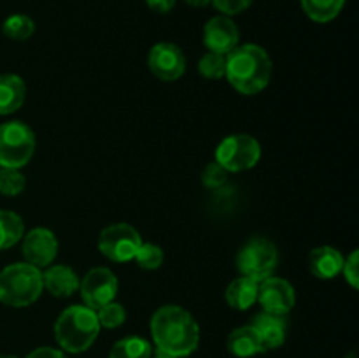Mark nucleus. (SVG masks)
I'll list each match as a JSON object with an SVG mask.
<instances>
[{
  "instance_id": "1",
  "label": "nucleus",
  "mask_w": 359,
  "mask_h": 358,
  "mask_svg": "<svg viewBox=\"0 0 359 358\" xmlns=\"http://www.w3.org/2000/svg\"><path fill=\"white\" fill-rule=\"evenodd\" d=\"M151 336L160 353L189 357L198 347L200 329L191 312L181 305H163L151 318Z\"/></svg>"
},
{
  "instance_id": "2",
  "label": "nucleus",
  "mask_w": 359,
  "mask_h": 358,
  "mask_svg": "<svg viewBox=\"0 0 359 358\" xmlns=\"http://www.w3.org/2000/svg\"><path fill=\"white\" fill-rule=\"evenodd\" d=\"M224 77L238 93L256 95L269 86L272 77V60L262 46H237L226 55Z\"/></svg>"
},
{
  "instance_id": "3",
  "label": "nucleus",
  "mask_w": 359,
  "mask_h": 358,
  "mask_svg": "<svg viewBox=\"0 0 359 358\" xmlns=\"http://www.w3.org/2000/svg\"><path fill=\"white\" fill-rule=\"evenodd\" d=\"M100 329L97 311L86 305H70L56 319L55 337L67 353H83L97 340Z\"/></svg>"
},
{
  "instance_id": "4",
  "label": "nucleus",
  "mask_w": 359,
  "mask_h": 358,
  "mask_svg": "<svg viewBox=\"0 0 359 358\" xmlns=\"http://www.w3.org/2000/svg\"><path fill=\"white\" fill-rule=\"evenodd\" d=\"M42 290V270L30 263H13L0 272V302L9 307H28Z\"/></svg>"
},
{
  "instance_id": "5",
  "label": "nucleus",
  "mask_w": 359,
  "mask_h": 358,
  "mask_svg": "<svg viewBox=\"0 0 359 358\" xmlns=\"http://www.w3.org/2000/svg\"><path fill=\"white\" fill-rule=\"evenodd\" d=\"M35 151V135L23 121L0 125V167L21 168L32 160Z\"/></svg>"
},
{
  "instance_id": "6",
  "label": "nucleus",
  "mask_w": 359,
  "mask_h": 358,
  "mask_svg": "<svg viewBox=\"0 0 359 358\" xmlns=\"http://www.w3.org/2000/svg\"><path fill=\"white\" fill-rule=\"evenodd\" d=\"M277 263H279V251L276 244L265 237H252L242 246L237 255L238 272L258 283L273 276Z\"/></svg>"
},
{
  "instance_id": "7",
  "label": "nucleus",
  "mask_w": 359,
  "mask_h": 358,
  "mask_svg": "<svg viewBox=\"0 0 359 358\" xmlns=\"http://www.w3.org/2000/svg\"><path fill=\"white\" fill-rule=\"evenodd\" d=\"M262 158V146L248 133L228 135L217 144L216 161L228 172H244L255 167Z\"/></svg>"
},
{
  "instance_id": "8",
  "label": "nucleus",
  "mask_w": 359,
  "mask_h": 358,
  "mask_svg": "<svg viewBox=\"0 0 359 358\" xmlns=\"http://www.w3.org/2000/svg\"><path fill=\"white\" fill-rule=\"evenodd\" d=\"M142 244L139 230L128 223H112L98 235V249L105 258L116 263H125L135 258Z\"/></svg>"
},
{
  "instance_id": "9",
  "label": "nucleus",
  "mask_w": 359,
  "mask_h": 358,
  "mask_svg": "<svg viewBox=\"0 0 359 358\" xmlns=\"http://www.w3.org/2000/svg\"><path fill=\"white\" fill-rule=\"evenodd\" d=\"M79 291L84 305L98 311L109 302H114L118 295V279L107 267H95L79 281Z\"/></svg>"
},
{
  "instance_id": "10",
  "label": "nucleus",
  "mask_w": 359,
  "mask_h": 358,
  "mask_svg": "<svg viewBox=\"0 0 359 358\" xmlns=\"http://www.w3.org/2000/svg\"><path fill=\"white\" fill-rule=\"evenodd\" d=\"M258 302L263 307V312L286 316L294 307L297 295H294V288L290 281L270 276L259 283Z\"/></svg>"
},
{
  "instance_id": "11",
  "label": "nucleus",
  "mask_w": 359,
  "mask_h": 358,
  "mask_svg": "<svg viewBox=\"0 0 359 358\" xmlns=\"http://www.w3.org/2000/svg\"><path fill=\"white\" fill-rule=\"evenodd\" d=\"M151 72L161 81H177L186 70V56L177 44L158 42L147 56Z\"/></svg>"
},
{
  "instance_id": "12",
  "label": "nucleus",
  "mask_w": 359,
  "mask_h": 358,
  "mask_svg": "<svg viewBox=\"0 0 359 358\" xmlns=\"http://www.w3.org/2000/svg\"><path fill=\"white\" fill-rule=\"evenodd\" d=\"M21 251L27 263L42 270L55 262L58 255V241L48 228H34L27 235H23Z\"/></svg>"
},
{
  "instance_id": "13",
  "label": "nucleus",
  "mask_w": 359,
  "mask_h": 358,
  "mask_svg": "<svg viewBox=\"0 0 359 358\" xmlns=\"http://www.w3.org/2000/svg\"><path fill=\"white\" fill-rule=\"evenodd\" d=\"M241 32L230 16H216L203 27V44L207 49L219 55H228L238 46Z\"/></svg>"
},
{
  "instance_id": "14",
  "label": "nucleus",
  "mask_w": 359,
  "mask_h": 358,
  "mask_svg": "<svg viewBox=\"0 0 359 358\" xmlns=\"http://www.w3.org/2000/svg\"><path fill=\"white\" fill-rule=\"evenodd\" d=\"M344 255L333 246H319L309 255V269L319 279H333L342 272Z\"/></svg>"
},
{
  "instance_id": "15",
  "label": "nucleus",
  "mask_w": 359,
  "mask_h": 358,
  "mask_svg": "<svg viewBox=\"0 0 359 358\" xmlns=\"http://www.w3.org/2000/svg\"><path fill=\"white\" fill-rule=\"evenodd\" d=\"M42 284L51 295L65 298L79 290V277L67 265H49L42 272Z\"/></svg>"
},
{
  "instance_id": "16",
  "label": "nucleus",
  "mask_w": 359,
  "mask_h": 358,
  "mask_svg": "<svg viewBox=\"0 0 359 358\" xmlns=\"http://www.w3.org/2000/svg\"><path fill=\"white\" fill-rule=\"evenodd\" d=\"M252 326H255V330L258 332L265 351L277 350V347L283 346L284 340H286L287 323L286 319H284V316L262 312V314L255 316Z\"/></svg>"
},
{
  "instance_id": "17",
  "label": "nucleus",
  "mask_w": 359,
  "mask_h": 358,
  "mask_svg": "<svg viewBox=\"0 0 359 358\" xmlns=\"http://www.w3.org/2000/svg\"><path fill=\"white\" fill-rule=\"evenodd\" d=\"M226 346L228 351L238 358H251L265 351L262 339H259L258 332L252 325H244L231 330V333L228 336Z\"/></svg>"
},
{
  "instance_id": "18",
  "label": "nucleus",
  "mask_w": 359,
  "mask_h": 358,
  "mask_svg": "<svg viewBox=\"0 0 359 358\" xmlns=\"http://www.w3.org/2000/svg\"><path fill=\"white\" fill-rule=\"evenodd\" d=\"M27 86L25 81L16 74L0 76V116L16 112L25 104Z\"/></svg>"
},
{
  "instance_id": "19",
  "label": "nucleus",
  "mask_w": 359,
  "mask_h": 358,
  "mask_svg": "<svg viewBox=\"0 0 359 358\" xmlns=\"http://www.w3.org/2000/svg\"><path fill=\"white\" fill-rule=\"evenodd\" d=\"M258 281L245 276L237 277V279L228 284L226 293H224L228 305L238 309V311H248L249 307H252L258 302Z\"/></svg>"
},
{
  "instance_id": "20",
  "label": "nucleus",
  "mask_w": 359,
  "mask_h": 358,
  "mask_svg": "<svg viewBox=\"0 0 359 358\" xmlns=\"http://www.w3.org/2000/svg\"><path fill=\"white\" fill-rule=\"evenodd\" d=\"M25 223L20 214L13 211H0V249L13 248L23 239Z\"/></svg>"
},
{
  "instance_id": "21",
  "label": "nucleus",
  "mask_w": 359,
  "mask_h": 358,
  "mask_svg": "<svg viewBox=\"0 0 359 358\" xmlns=\"http://www.w3.org/2000/svg\"><path fill=\"white\" fill-rule=\"evenodd\" d=\"M153 357V347L149 340L139 336H130L118 340L112 346L109 358H151Z\"/></svg>"
},
{
  "instance_id": "22",
  "label": "nucleus",
  "mask_w": 359,
  "mask_h": 358,
  "mask_svg": "<svg viewBox=\"0 0 359 358\" xmlns=\"http://www.w3.org/2000/svg\"><path fill=\"white\" fill-rule=\"evenodd\" d=\"M300 2L305 14L312 21L328 23V21L335 20L339 16L346 0H300Z\"/></svg>"
},
{
  "instance_id": "23",
  "label": "nucleus",
  "mask_w": 359,
  "mask_h": 358,
  "mask_svg": "<svg viewBox=\"0 0 359 358\" xmlns=\"http://www.w3.org/2000/svg\"><path fill=\"white\" fill-rule=\"evenodd\" d=\"M2 32L6 37L13 39V41H27L34 35L35 23L30 16L25 14H13L7 18L2 25Z\"/></svg>"
},
{
  "instance_id": "24",
  "label": "nucleus",
  "mask_w": 359,
  "mask_h": 358,
  "mask_svg": "<svg viewBox=\"0 0 359 358\" xmlns=\"http://www.w3.org/2000/svg\"><path fill=\"white\" fill-rule=\"evenodd\" d=\"M198 72L207 79H221L226 72V55L219 53H205L198 62Z\"/></svg>"
},
{
  "instance_id": "25",
  "label": "nucleus",
  "mask_w": 359,
  "mask_h": 358,
  "mask_svg": "<svg viewBox=\"0 0 359 358\" xmlns=\"http://www.w3.org/2000/svg\"><path fill=\"white\" fill-rule=\"evenodd\" d=\"M133 260H137L140 269L156 270L160 269L161 263H163L165 255H163V249H161L158 244H153V242H142Z\"/></svg>"
},
{
  "instance_id": "26",
  "label": "nucleus",
  "mask_w": 359,
  "mask_h": 358,
  "mask_svg": "<svg viewBox=\"0 0 359 358\" xmlns=\"http://www.w3.org/2000/svg\"><path fill=\"white\" fill-rule=\"evenodd\" d=\"M25 190V175L20 168L0 167V193L6 197H16Z\"/></svg>"
},
{
  "instance_id": "27",
  "label": "nucleus",
  "mask_w": 359,
  "mask_h": 358,
  "mask_svg": "<svg viewBox=\"0 0 359 358\" xmlns=\"http://www.w3.org/2000/svg\"><path fill=\"white\" fill-rule=\"evenodd\" d=\"M97 318L100 326H104V329H118V326H121L125 323L126 311L118 302H109L104 307L98 309Z\"/></svg>"
},
{
  "instance_id": "28",
  "label": "nucleus",
  "mask_w": 359,
  "mask_h": 358,
  "mask_svg": "<svg viewBox=\"0 0 359 358\" xmlns=\"http://www.w3.org/2000/svg\"><path fill=\"white\" fill-rule=\"evenodd\" d=\"M228 179V171L221 167L217 161H212V164L207 165L202 172V183L210 190L221 188V186L226 183Z\"/></svg>"
},
{
  "instance_id": "29",
  "label": "nucleus",
  "mask_w": 359,
  "mask_h": 358,
  "mask_svg": "<svg viewBox=\"0 0 359 358\" xmlns=\"http://www.w3.org/2000/svg\"><path fill=\"white\" fill-rule=\"evenodd\" d=\"M342 274L346 277L347 283L358 290L359 288V253L354 249L346 260H344V267H342Z\"/></svg>"
},
{
  "instance_id": "30",
  "label": "nucleus",
  "mask_w": 359,
  "mask_h": 358,
  "mask_svg": "<svg viewBox=\"0 0 359 358\" xmlns=\"http://www.w3.org/2000/svg\"><path fill=\"white\" fill-rule=\"evenodd\" d=\"M255 0H212L214 7L224 14V16H235L251 7Z\"/></svg>"
},
{
  "instance_id": "31",
  "label": "nucleus",
  "mask_w": 359,
  "mask_h": 358,
  "mask_svg": "<svg viewBox=\"0 0 359 358\" xmlns=\"http://www.w3.org/2000/svg\"><path fill=\"white\" fill-rule=\"evenodd\" d=\"M27 358H67L63 354V351L55 350V347H49V346H42L34 350L32 353L27 354Z\"/></svg>"
},
{
  "instance_id": "32",
  "label": "nucleus",
  "mask_w": 359,
  "mask_h": 358,
  "mask_svg": "<svg viewBox=\"0 0 359 358\" xmlns=\"http://www.w3.org/2000/svg\"><path fill=\"white\" fill-rule=\"evenodd\" d=\"M147 6L154 11V13H170L175 6V0H146Z\"/></svg>"
},
{
  "instance_id": "33",
  "label": "nucleus",
  "mask_w": 359,
  "mask_h": 358,
  "mask_svg": "<svg viewBox=\"0 0 359 358\" xmlns=\"http://www.w3.org/2000/svg\"><path fill=\"white\" fill-rule=\"evenodd\" d=\"M184 2L188 4V6H193V7H205V6H209L212 0H184Z\"/></svg>"
},
{
  "instance_id": "34",
  "label": "nucleus",
  "mask_w": 359,
  "mask_h": 358,
  "mask_svg": "<svg viewBox=\"0 0 359 358\" xmlns=\"http://www.w3.org/2000/svg\"><path fill=\"white\" fill-rule=\"evenodd\" d=\"M151 358H175V357H172V354H167V353H160V351H158V353L153 354Z\"/></svg>"
},
{
  "instance_id": "35",
  "label": "nucleus",
  "mask_w": 359,
  "mask_h": 358,
  "mask_svg": "<svg viewBox=\"0 0 359 358\" xmlns=\"http://www.w3.org/2000/svg\"><path fill=\"white\" fill-rule=\"evenodd\" d=\"M0 358H18V357H14V354H0Z\"/></svg>"
},
{
  "instance_id": "36",
  "label": "nucleus",
  "mask_w": 359,
  "mask_h": 358,
  "mask_svg": "<svg viewBox=\"0 0 359 358\" xmlns=\"http://www.w3.org/2000/svg\"><path fill=\"white\" fill-rule=\"evenodd\" d=\"M349 358H354V354H351V357Z\"/></svg>"
}]
</instances>
